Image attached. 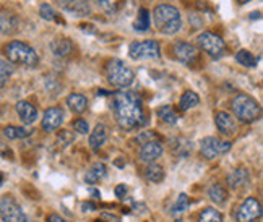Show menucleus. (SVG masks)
<instances>
[{
    "mask_svg": "<svg viewBox=\"0 0 263 222\" xmlns=\"http://www.w3.org/2000/svg\"><path fill=\"white\" fill-rule=\"evenodd\" d=\"M112 109L117 118V124L124 130L140 128L145 124V112L141 106V99L134 91H122L114 96Z\"/></svg>",
    "mask_w": 263,
    "mask_h": 222,
    "instance_id": "f257e3e1",
    "label": "nucleus"
},
{
    "mask_svg": "<svg viewBox=\"0 0 263 222\" xmlns=\"http://www.w3.org/2000/svg\"><path fill=\"white\" fill-rule=\"evenodd\" d=\"M153 22L159 33L173 36L180 31L182 15L176 7L163 4V5H158L153 10Z\"/></svg>",
    "mask_w": 263,
    "mask_h": 222,
    "instance_id": "f03ea898",
    "label": "nucleus"
},
{
    "mask_svg": "<svg viewBox=\"0 0 263 222\" xmlns=\"http://www.w3.org/2000/svg\"><path fill=\"white\" fill-rule=\"evenodd\" d=\"M4 52H5L10 64L25 65V67H36L39 64L37 52L31 46L23 43V41L8 43L4 49Z\"/></svg>",
    "mask_w": 263,
    "mask_h": 222,
    "instance_id": "7ed1b4c3",
    "label": "nucleus"
},
{
    "mask_svg": "<svg viewBox=\"0 0 263 222\" xmlns=\"http://www.w3.org/2000/svg\"><path fill=\"white\" fill-rule=\"evenodd\" d=\"M231 107H232L234 115L244 124L255 122V120L260 118V114H261V109H260L258 103L254 97H250L249 94H237L234 99H232Z\"/></svg>",
    "mask_w": 263,
    "mask_h": 222,
    "instance_id": "20e7f679",
    "label": "nucleus"
},
{
    "mask_svg": "<svg viewBox=\"0 0 263 222\" xmlns=\"http://www.w3.org/2000/svg\"><path fill=\"white\" fill-rule=\"evenodd\" d=\"M106 75L109 83L116 88H128L135 79V73L124 60L112 58L106 67Z\"/></svg>",
    "mask_w": 263,
    "mask_h": 222,
    "instance_id": "39448f33",
    "label": "nucleus"
},
{
    "mask_svg": "<svg viewBox=\"0 0 263 222\" xmlns=\"http://www.w3.org/2000/svg\"><path fill=\"white\" fill-rule=\"evenodd\" d=\"M197 46L211 57H221L222 54H224V50H226L224 41H222L218 34L210 33V31H203L201 34H198Z\"/></svg>",
    "mask_w": 263,
    "mask_h": 222,
    "instance_id": "423d86ee",
    "label": "nucleus"
},
{
    "mask_svg": "<svg viewBox=\"0 0 263 222\" xmlns=\"http://www.w3.org/2000/svg\"><path fill=\"white\" fill-rule=\"evenodd\" d=\"M128 54L134 60H148V58H159V44L158 41H135L128 47Z\"/></svg>",
    "mask_w": 263,
    "mask_h": 222,
    "instance_id": "0eeeda50",
    "label": "nucleus"
},
{
    "mask_svg": "<svg viewBox=\"0 0 263 222\" xmlns=\"http://www.w3.org/2000/svg\"><path fill=\"white\" fill-rule=\"evenodd\" d=\"M0 217L4 222H29L23 209L12 196H4L0 201Z\"/></svg>",
    "mask_w": 263,
    "mask_h": 222,
    "instance_id": "6e6552de",
    "label": "nucleus"
},
{
    "mask_svg": "<svg viewBox=\"0 0 263 222\" xmlns=\"http://www.w3.org/2000/svg\"><path fill=\"white\" fill-rule=\"evenodd\" d=\"M229 149H231V143L221 141L215 136H206L201 139V143H200V151H201V154H203V157L206 159H215L221 154H226Z\"/></svg>",
    "mask_w": 263,
    "mask_h": 222,
    "instance_id": "1a4fd4ad",
    "label": "nucleus"
},
{
    "mask_svg": "<svg viewBox=\"0 0 263 222\" xmlns=\"http://www.w3.org/2000/svg\"><path fill=\"white\" fill-rule=\"evenodd\" d=\"M237 222H257L261 217V205L257 198H247L237 209Z\"/></svg>",
    "mask_w": 263,
    "mask_h": 222,
    "instance_id": "9d476101",
    "label": "nucleus"
},
{
    "mask_svg": "<svg viewBox=\"0 0 263 222\" xmlns=\"http://www.w3.org/2000/svg\"><path fill=\"white\" fill-rule=\"evenodd\" d=\"M64 117H65L64 110L60 107H49L44 112L43 122H41L43 130L44 132H54V130H57L64 124Z\"/></svg>",
    "mask_w": 263,
    "mask_h": 222,
    "instance_id": "9b49d317",
    "label": "nucleus"
},
{
    "mask_svg": "<svg viewBox=\"0 0 263 222\" xmlns=\"http://www.w3.org/2000/svg\"><path fill=\"white\" fill-rule=\"evenodd\" d=\"M174 54L176 58L180 60L184 64H194L195 60L198 58V49L194 44H189V43H176L174 44Z\"/></svg>",
    "mask_w": 263,
    "mask_h": 222,
    "instance_id": "f8f14e48",
    "label": "nucleus"
},
{
    "mask_svg": "<svg viewBox=\"0 0 263 222\" xmlns=\"http://www.w3.org/2000/svg\"><path fill=\"white\" fill-rule=\"evenodd\" d=\"M161 154H163V145L158 139L148 141L140 149V159L148 164H153L158 157H161Z\"/></svg>",
    "mask_w": 263,
    "mask_h": 222,
    "instance_id": "ddd939ff",
    "label": "nucleus"
},
{
    "mask_svg": "<svg viewBox=\"0 0 263 222\" xmlns=\"http://www.w3.org/2000/svg\"><path fill=\"white\" fill-rule=\"evenodd\" d=\"M59 7L75 16H88L89 5L86 0H57Z\"/></svg>",
    "mask_w": 263,
    "mask_h": 222,
    "instance_id": "4468645a",
    "label": "nucleus"
},
{
    "mask_svg": "<svg viewBox=\"0 0 263 222\" xmlns=\"http://www.w3.org/2000/svg\"><path fill=\"white\" fill-rule=\"evenodd\" d=\"M16 112L25 125L34 124V120L37 118V109L31 103H28V100H20V103H16Z\"/></svg>",
    "mask_w": 263,
    "mask_h": 222,
    "instance_id": "2eb2a0df",
    "label": "nucleus"
},
{
    "mask_svg": "<svg viewBox=\"0 0 263 222\" xmlns=\"http://www.w3.org/2000/svg\"><path fill=\"white\" fill-rule=\"evenodd\" d=\"M215 122H216V128L219 130L222 135L231 136V135L236 133V122H234V118H232L228 112H224V110H221V112L216 114Z\"/></svg>",
    "mask_w": 263,
    "mask_h": 222,
    "instance_id": "dca6fc26",
    "label": "nucleus"
},
{
    "mask_svg": "<svg viewBox=\"0 0 263 222\" xmlns=\"http://www.w3.org/2000/svg\"><path fill=\"white\" fill-rule=\"evenodd\" d=\"M50 50H52V54L55 57H67V55L72 54L73 44L67 37H57L50 43Z\"/></svg>",
    "mask_w": 263,
    "mask_h": 222,
    "instance_id": "f3484780",
    "label": "nucleus"
},
{
    "mask_svg": "<svg viewBox=\"0 0 263 222\" xmlns=\"http://www.w3.org/2000/svg\"><path fill=\"white\" fill-rule=\"evenodd\" d=\"M106 139H107V128L103 124H99V125L95 127V130L89 135V141H88L89 148L96 151L106 143Z\"/></svg>",
    "mask_w": 263,
    "mask_h": 222,
    "instance_id": "a211bd4d",
    "label": "nucleus"
},
{
    "mask_svg": "<svg viewBox=\"0 0 263 222\" xmlns=\"http://www.w3.org/2000/svg\"><path fill=\"white\" fill-rule=\"evenodd\" d=\"M228 184L231 188L239 190L249 184V172L246 169H236L228 175Z\"/></svg>",
    "mask_w": 263,
    "mask_h": 222,
    "instance_id": "6ab92c4d",
    "label": "nucleus"
},
{
    "mask_svg": "<svg viewBox=\"0 0 263 222\" xmlns=\"http://www.w3.org/2000/svg\"><path fill=\"white\" fill-rule=\"evenodd\" d=\"M67 106L72 109L75 114H83L88 107V99L83 94H78V93L70 94L67 97Z\"/></svg>",
    "mask_w": 263,
    "mask_h": 222,
    "instance_id": "aec40b11",
    "label": "nucleus"
},
{
    "mask_svg": "<svg viewBox=\"0 0 263 222\" xmlns=\"http://www.w3.org/2000/svg\"><path fill=\"white\" fill-rule=\"evenodd\" d=\"M106 166L103 164V163H96V164H93L91 166V169L86 172V175H85V181L86 184H98V181L101 180V178H104L106 177Z\"/></svg>",
    "mask_w": 263,
    "mask_h": 222,
    "instance_id": "412c9836",
    "label": "nucleus"
},
{
    "mask_svg": "<svg viewBox=\"0 0 263 222\" xmlns=\"http://www.w3.org/2000/svg\"><path fill=\"white\" fill-rule=\"evenodd\" d=\"M96 5L107 15H116L122 8L124 0H95Z\"/></svg>",
    "mask_w": 263,
    "mask_h": 222,
    "instance_id": "4be33fe9",
    "label": "nucleus"
},
{
    "mask_svg": "<svg viewBox=\"0 0 263 222\" xmlns=\"http://www.w3.org/2000/svg\"><path fill=\"white\" fill-rule=\"evenodd\" d=\"M145 178L151 184H159V181L164 180V170L158 164H148L145 169Z\"/></svg>",
    "mask_w": 263,
    "mask_h": 222,
    "instance_id": "5701e85b",
    "label": "nucleus"
},
{
    "mask_svg": "<svg viewBox=\"0 0 263 222\" xmlns=\"http://www.w3.org/2000/svg\"><path fill=\"white\" fill-rule=\"evenodd\" d=\"M200 103V97L197 93H194V91H185L184 94H182L180 100H179V107L182 110H190V109H194L197 107Z\"/></svg>",
    "mask_w": 263,
    "mask_h": 222,
    "instance_id": "b1692460",
    "label": "nucleus"
},
{
    "mask_svg": "<svg viewBox=\"0 0 263 222\" xmlns=\"http://www.w3.org/2000/svg\"><path fill=\"white\" fill-rule=\"evenodd\" d=\"M208 196H210L211 201H213V203L222 205V203H224V201L228 199V191H226V188L222 187V185L215 184L213 187H210V190H208Z\"/></svg>",
    "mask_w": 263,
    "mask_h": 222,
    "instance_id": "393cba45",
    "label": "nucleus"
},
{
    "mask_svg": "<svg viewBox=\"0 0 263 222\" xmlns=\"http://www.w3.org/2000/svg\"><path fill=\"white\" fill-rule=\"evenodd\" d=\"M236 60L242 67H246V68H255L257 67V58L252 55L249 50H246V49L239 50V52L236 54Z\"/></svg>",
    "mask_w": 263,
    "mask_h": 222,
    "instance_id": "a878e982",
    "label": "nucleus"
},
{
    "mask_svg": "<svg viewBox=\"0 0 263 222\" xmlns=\"http://www.w3.org/2000/svg\"><path fill=\"white\" fill-rule=\"evenodd\" d=\"M4 135H5L8 139H20V138H26V136L31 135V130L10 125V127H7V128L4 130Z\"/></svg>",
    "mask_w": 263,
    "mask_h": 222,
    "instance_id": "bb28decb",
    "label": "nucleus"
},
{
    "mask_svg": "<svg viewBox=\"0 0 263 222\" xmlns=\"http://www.w3.org/2000/svg\"><path fill=\"white\" fill-rule=\"evenodd\" d=\"M134 28L140 33H145L146 29L149 28V12L146 8H140L138 10V18H137Z\"/></svg>",
    "mask_w": 263,
    "mask_h": 222,
    "instance_id": "cd10ccee",
    "label": "nucleus"
},
{
    "mask_svg": "<svg viewBox=\"0 0 263 222\" xmlns=\"http://www.w3.org/2000/svg\"><path fill=\"white\" fill-rule=\"evenodd\" d=\"M198 222H222V216L215 208H205L200 213Z\"/></svg>",
    "mask_w": 263,
    "mask_h": 222,
    "instance_id": "c85d7f7f",
    "label": "nucleus"
},
{
    "mask_svg": "<svg viewBox=\"0 0 263 222\" xmlns=\"http://www.w3.org/2000/svg\"><path fill=\"white\" fill-rule=\"evenodd\" d=\"M158 115L159 118H163L166 124L169 125H176L177 124V114L174 112L173 106H163L158 110Z\"/></svg>",
    "mask_w": 263,
    "mask_h": 222,
    "instance_id": "c756f323",
    "label": "nucleus"
},
{
    "mask_svg": "<svg viewBox=\"0 0 263 222\" xmlns=\"http://www.w3.org/2000/svg\"><path fill=\"white\" fill-rule=\"evenodd\" d=\"M13 73V67L7 60L0 58V88H4L8 82V78Z\"/></svg>",
    "mask_w": 263,
    "mask_h": 222,
    "instance_id": "7c9ffc66",
    "label": "nucleus"
},
{
    "mask_svg": "<svg viewBox=\"0 0 263 222\" xmlns=\"http://www.w3.org/2000/svg\"><path fill=\"white\" fill-rule=\"evenodd\" d=\"M39 15H41L43 19H47V22H52V19H55V12L49 4L41 5V8H39Z\"/></svg>",
    "mask_w": 263,
    "mask_h": 222,
    "instance_id": "2f4dec72",
    "label": "nucleus"
},
{
    "mask_svg": "<svg viewBox=\"0 0 263 222\" xmlns=\"http://www.w3.org/2000/svg\"><path fill=\"white\" fill-rule=\"evenodd\" d=\"M190 206V199L185 193H180L177 198V203H176V211L177 213H184V211Z\"/></svg>",
    "mask_w": 263,
    "mask_h": 222,
    "instance_id": "473e14b6",
    "label": "nucleus"
},
{
    "mask_svg": "<svg viewBox=\"0 0 263 222\" xmlns=\"http://www.w3.org/2000/svg\"><path fill=\"white\" fill-rule=\"evenodd\" d=\"M73 128L77 130L78 133H82V135H86L89 132V127H88V122L83 118H78L73 122Z\"/></svg>",
    "mask_w": 263,
    "mask_h": 222,
    "instance_id": "72a5a7b5",
    "label": "nucleus"
},
{
    "mask_svg": "<svg viewBox=\"0 0 263 222\" xmlns=\"http://www.w3.org/2000/svg\"><path fill=\"white\" fill-rule=\"evenodd\" d=\"M127 191H128V188H127V185H125V184H122V185H117V187H116V196L122 199V198H125Z\"/></svg>",
    "mask_w": 263,
    "mask_h": 222,
    "instance_id": "f704fd0d",
    "label": "nucleus"
},
{
    "mask_svg": "<svg viewBox=\"0 0 263 222\" xmlns=\"http://www.w3.org/2000/svg\"><path fill=\"white\" fill-rule=\"evenodd\" d=\"M153 139H156V136L153 135V133H143V135H141V136H138V143H141V145H145V143H148V141H153Z\"/></svg>",
    "mask_w": 263,
    "mask_h": 222,
    "instance_id": "c9c22d12",
    "label": "nucleus"
},
{
    "mask_svg": "<svg viewBox=\"0 0 263 222\" xmlns=\"http://www.w3.org/2000/svg\"><path fill=\"white\" fill-rule=\"evenodd\" d=\"M47 222H68L67 219H64L62 216H59V214H50L47 217Z\"/></svg>",
    "mask_w": 263,
    "mask_h": 222,
    "instance_id": "e433bc0d",
    "label": "nucleus"
},
{
    "mask_svg": "<svg viewBox=\"0 0 263 222\" xmlns=\"http://www.w3.org/2000/svg\"><path fill=\"white\" fill-rule=\"evenodd\" d=\"M7 153V145H4V141L0 139V156H5Z\"/></svg>",
    "mask_w": 263,
    "mask_h": 222,
    "instance_id": "4c0bfd02",
    "label": "nucleus"
},
{
    "mask_svg": "<svg viewBox=\"0 0 263 222\" xmlns=\"http://www.w3.org/2000/svg\"><path fill=\"white\" fill-rule=\"evenodd\" d=\"M239 2H240V4H247V2H249V0H239Z\"/></svg>",
    "mask_w": 263,
    "mask_h": 222,
    "instance_id": "58836bf2",
    "label": "nucleus"
}]
</instances>
